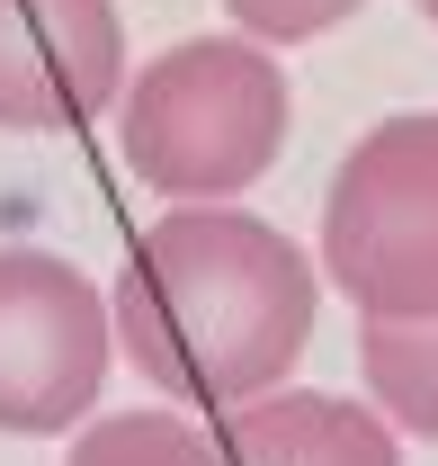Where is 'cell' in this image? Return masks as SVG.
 Returning a JSON list of instances; mask_svg holds the SVG:
<instances>
[{
    "mask_svg": "<svg viewBox=\"0 0 438 466\" xmlns=\"http://www.w3.org/2000/svg\"><path fill=\"white\" fill-rule=\"evenodd\" d=\"M116 314L63 251H0V431L55 440L108 386Z\"/></svg>",
    "mask_w": 438,
    "mask_h": 466,
    "instance_id": "277c9868",
    "label": "cell"
},
{
    "mask_svg": "<svg viewBox=\"0 0 438 466\" xmlns=\"http://www.w3.org/2000/svg\"><path fill=\"white\" fill-rule=\"evenodd\" d=\"M125 18L116 0H0V126L63 135L116 108Z\"/></svg>",
    "mask_w": 438,
    "mask_h": 466,
    "instance_id": "5b68a950",
    "label": "cell"
},
{
    "mask_svg": "<svg viewBox=\"0 0 438 466\" xmlns=\"http://www.w3.org/2000/svg\"><path fill=\"white\" fill-rule=\"evenodd\" d=\"M421 18H430V27H438V0H421Z\"/></svg>",
    "mask_w": 438,
    "mask_h": 466,
    "instance_id": "30bf717a",
    "label": "cell"
},
{
    "mask_svg": "<svg viewBox=\"0 0 438 466\" xmlns=\"http://www.w3.org/2000/svg\"><path fill=\"white\" fill-rule=\"evenodd\" d=\"M224 466H403L393 421L358 395H314V386H269L251 404L215 412Z\"/></svg>",
    "mask_w": 438,
    "mask_h": 466,
    "instance_id": "8992f818",
    "label": "cell"
},
{
    "mask_svg": "<svg viewBox=\"0 0 438 466\" xmlns=\"http://www.w3.org/2000/svg\"><path fill=\"white\" fill-rule=\"evenodd\" d=\"M323 279L358 323H438V108L349 144L323 198Z\"/></svg>",
    "mask_w": 438,
    "mask_h": 466,
    "instance_id": "3957f363",
    "label": "cell"
},
{
    "mask_svg": "<svg viewBox=\"0 0 438 466\" xmlns=\"http://www.w3.org/2000/svg\"><path fill=\"white\" fill-rule=\"evenodd\" d=\"M116 153L179 207L242 198L286 153V72L260 36H188L116 90Z\"/></svg>",
    "mask_w": 438,
    "mask_h": 466,
    "instance_id": "7a4b0ae2",
    "label": "cell"
},
{
    "mask_svg": "<svg viewBox=\"0 0 438 466\" xmlns=\"http://www.w3.org/2000/svg\"><path fill=\"white\" fill-rule=\"evenodd\" d=\"M108 314L116 350L162 404L224 412L295 377V359L314 350L323 279L277 225L242 216L233 198H206L134 233Z\"/></svg>",
    "mask_w": 438,
    "mask_h": 466,
    "instance_id": "6da1fadb",
    "label": "cell"
},
{
    "mask_svg": "<svg viewBox=\"0 0 438 466\" xmlns=\"http://www.w3.org/2000/svg\"><path fill=\"white\" fill-rule=\"evenodd\" d=\"M367 0H224V18L242 27V36H260V46H314L331 27H349Z\"/></svg>",
    "mask_w": 438,
    "mask_h": 466,
    "instance_id": "9c48e42d",
    "label": "cell"
},
{
    "mask_svg": "<svg viewBox=\"0 0 438 466\" xmlns=\"http://www.w3.org/2000/svg\"><path fill=\"white\" fill-rule=\"evenodd\" d=\"M63 466H224V449L188 421V404H170V412H108V421H90Z\"/></svg>",
    "mask_w": 438,
    "mask_h": 466,
    "instance_id": "ba28073f",
    "label": "cell"
},
{
    "mask_svg": "<svg viewBox=\"0 0 438 466\" xmlns=\"http://www.w3.org/2000/svg\"><path fill=\"white\" fill-rule=\"evenodd\" d=\"M358 377L393 431L438 440V323H358Z\"/></svg>",
    "mask_w": 438,
    "mask_h": 466,
    "instance_id": "52a82bcc",
    "label": "cell"
}]
</instances>
